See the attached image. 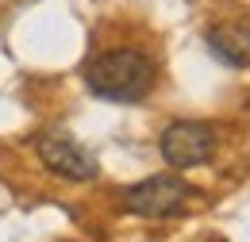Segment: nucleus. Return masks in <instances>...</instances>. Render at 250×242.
I'll use <instances>...</instances> for the list:
<instances>
[{"mask_svg": "<svg viewBox=\"0 0 250 242\" xmlns=\"http://www.w3.org/2000/svg\"><path fill=\"white\" fill-rule=\"evenodd\" d=\"M85 85L100 100H116V104H135L143 100L154 85V61L135 46L120 50H104L89 58L85 65Z\"/></svg>", "mask_w": 250, "mask_h": 242, "instance_id": "nucleus-1", "label": "nucleus"}, {"mask_svg": "<svg viewBox=\"0 0 250 242\" xmlns=\"http://www.w3.org/2000/svg\"><path fill=\"white\" fill-rule=\"evenodd\" d=\"M192 196L181 177L173 173H158V177H146V181L131 184L124 192V208L131 215H143V219H166V215H181Z\"/></svg>", "mask_w": 250, "mask_h": 242, "instance_id": "nucleus-2", "label": "nucleus"}, {"mask_svg": "<svg viewBox=\"0 0 250 242\" xmlns=\"http://www.w3.org/2000/svg\"><path fill=\"white\" fill-rule=\"evenodd\" d=\"M158 150L162 158L173 165V169H192V165H204L212 154H216V131L208 123L196 120H177L169 123L158 139Z\"/></svg>", "mask_w": 250, "mask_h": 242, "instance_id": "nucleus-3", "label": "nucleus"}, {"mask_svg": "<svg viewBox=\"0 0 250 242\" xmlns=\"http://www.w3.org/2000/svg\"><path fill=\"white\" fill-rule=\"evenodd\" d=\"M39 158L46 161V169H54L65 181H93L96 177V158L85 146H77L73 139H62V135L39 139Z\"/></svg>", "mask_w": 250, "mask_h": 242, "instance_id": "nucleus-4", "label": "nucleus"}, {"mask_svg": "<svg viewBox=\"0 0 250 242\" xmlns=\"http://www.w3.org/2000/svg\"><path fill=\"white\" fill-rule=\"evenodd\" d=\"M208 46L223 65H235V69H247L250 65V31L247 20H227L208 27Z\"/></svg>", "mask_w": 250, "mask_h": 242, "instance_id": "nucleus-5", "label": "nucleus"}, {"mask_svg": "<svg viewBox=\"0 0 250 242\" xmlns=\"http://www.w3.org/2000/svg\"><path fill=\"white\" fill-rule=\"evenodd\" d=\"M196 242H223L219 235H204V239H196Z\"/></svg>", "mask_w": 250, "mask_h": 242, "instance_id": "nucleus-6", "label": "nucleus"}, {"mask_svg": "<svg viewBox=\"0 0 250 242\" xmlns=\"http://www.w3.org/2000/svg\"><path fill=\"white\" fill-rule=\"evenodd\" d=\"M247 31H250V16H247Z\"/></svg>", "mask_w": 250, "mask_h": 242, "instance_id": "nucleus-7", "label": "nucleus"}]
</instances>
